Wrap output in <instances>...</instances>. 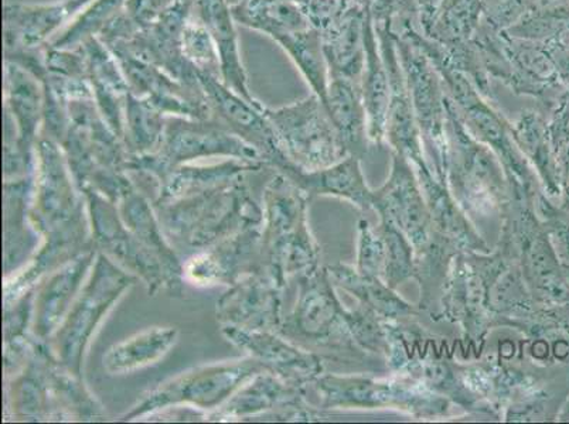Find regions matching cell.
<instances>
[{
	"label": "cell",
	"mask_w": 569,
	"mask_h": 424,
	"mask_svg": "<svg viewBox=\"0 0 569 424\" xmlns=\"http://www.w3.org/2000/svg\"><path fill=\"white\" fill-rule=\"evenodd\" d=\"M224 337L237 349L287 384L303 387L312 385L325 374V359L313 351L305 350L284 339L277 331H250L237 327H221Z\"/></svg>",
	"instance_id": "cell-18"
},
{
	"label": "cell",
	"mask_w": 569,
	"mask_h": 424,
	"mask_svg": "<svg viewBox=\"0 0 569 424\" xmlns=\"http://www.w3.org/2000/svg\"><path fill=\"white\" fill-rule=\"evenodd\" d=\"M3 98L4 115L10 118L17 131L20 153L26 162L34 165L36 144L43 128V84L22 65L4 60Z\"/></svg>",
	"instance_id": "cell-24"
},
{
	"label": "cell",
	"mask_w": 569,
	"mask_h": 424,
	"mask_svg": "<svg viewBox=\"0 0 569 424\" xmlns=\"http://www.w3.org/2000/svg\"><path fill=\"white\" fill-rule=\"evenodd\" d=\"M320 408H396L417 418L449 415L451 401L411 377L391 374L375 377L365 374H323L313 382Z\"/></svg>",
	"instance_id": "cell-6"
},
{
	"label": "cell",
	"mask_w": 569,
	"mask_h": 424,
	"mask_svg": "<svg viewBox=\"0 0 569 424\" xmlns=\"http://www.w3.org/2000/svg\"><path fill=\"white\" fill-rule=\"evenodd\" d=\"M372 210L380 220L390 221L411 241L417 255L426 251L436 236L416 170L392 150L390 175L379 190H375Z\"/></svg>",
	"instance_id": "cell-14"
},
{
	"label": "cell",
	"mask_w": 569,
	"mask_h": 424,
	"mask_svg": "<svg viewBox=\"0 0 569 424\" xmlns=\"http://www.w3.org/2000/svg\"><path fill=\"white\" fill-rule=\"evenodd\" d=\"M511 127L517 144L535 169L546 194H560V168L546 113L541 110L522 111Z\"/></svg>",
	"instance_id": "cell-36"
},
{
	"label": "cell",
	"mask_w": 569,
	"mask_h": 424,
	"mask_svg": "<svg viewBox=\"0 0 569 424\" xmlns=\"http://www.w3.org/2000/svg\"><path fill=\"white\" fill-rule=\"evenodd\" d=\"M266 113L282 157L303 172L330 168L346 157L348 148L336 129L325 103L310 94Z\"/></svg>",
	"instance_id": "cell-9"
},
{
	"label": "cell",
	"mask_w": 569,
	"mask_h": 424,
	"mask_svg": "<svg viewBox=\"0 0 569 424\" xmlns=\"http://www.w3.org/2000/svg\"><path fill=\"white\" fill-rule=\"evenodd\" d=\"M276 43L301 72L312 94L325 102L329 87V67L326 61L322 34L309 28L302 32L283 36Z\"/></svg>",
	"instance_id": "cell-40"
},
{
	"label": "cell",
	"mask_w": 569,
	"mask_h": 424,
	"mask_svg": "<svg viewBox=\"0 0 569 424\" xmlns=\"http://www.w3.org/2000/svg\"><path fill=\"white\" fill-rule=\"evenodd\" d=\"M380 234L386 244V269L382 282L398 291L403 283L417 277V253L411 241L390 221L380 220Z\"/></svg>",
	"instance_id": "cell-43"
},
{
	"label": "cell",
	"mask_w": 569,
	"mask_h": 424,
	"mask_svg": "<svg viewBox=\"0 0 569 424\" xmlns=\"http://www.w3.org/2000/svg\"><path fill=\"white\" fill-rule=\"evenodd\" d=\"M419 32L427 34L447 0H416Z\"/></svg>",
	"instance_id": "cell-51"
},
{
	"label": "cell",
	"mask_w": 569,
	"mask_h": 424,
	"mask_svg": "<svg viewBox=\"0 0 569 424\" xmlns=\"http://www.w3.org/2000/svg\"><path fill=\"white\" fill-rule=\"evenodd\" d=\"M323 103L349 154L363 159L369 150L370 138L360 81L329 77L328 94Z\"/></svg>",
	"instance_id": "cell-35"
},
{
	"label": "cell",
	"mask_w": 569,
	"mask_h": 424,
	"mask_svg": "<svg viewBox=\"0 0 569 424\" xmlns=\"http://www.w3.org/2000/svg\"><path fill=\"white\" fill-rule=\"evenodd\" d=\"M483 22L482 0H447L423 36L441 46L449 59L458 63L472 49Z\"/></svg>",
	"instance_id": "cell-37"
},
{
	"label": "cell",
	"mask_w": 569,
	"mask_h": 424,
	"mask_svg": "<svg viewBox=\"0 0 569 424\" xmlns=\"http://www.w3.org/2000/svg\"><path fill=\"white\" fill-rule=\"evenodd\" d=\"M283 289L266 271L252 273L232 284L217 302L221 327L279 331L283 322Z\"/></svg>",
	"instance_id": "cell-21"
},
{
	"label": "cell",
	"mask_w": 569,
	"mask_h": 424,
	"mask_svg": "<svg viewBox=\"0 0 569 424\" xmlns=\"http://www.w3.org/2000/svg\"><path fill=\"white\" fill-rule=\"evenodd\" d=\"M262 203L263 271L284 289L292 277L307 275L320 266L322 252L308 219L310 199L277 170L263 189Z\"/></svg>",
	"instance_id": "cell-3"
},
{
	"label": "cell",
	"mask_w": 569,
	"mask_h": 424,
	"mask_svg": "<svg viewBox=\"0 0 569 424\" xmlns=\"http://www.w3.org/2000/svg\"><path fill=\"white\" fill-rule=\"evenodd\" d=\"M279 173L287 175L292 183L305 191L310 200L318 195H332L348 200L361 211L372 210L375 190L366 183L361 159L349 154L339 163L315 172H303L292 164H284L278 169Z\"/></svg>",
	"instance_id": "cell-29"
},
{
	"label": "cell",
	"mask_w": 569,
	"mask_h": 424,
	"mask_svg": "<svg viewBox=\"0 0 569 424\" xmlns=\"http://www.w3.org/2000/svg\"><path fill=\"white\" fill-rule=\"evenodd\" d=\"M127 3L128 0H90L49 44L57 49L80 48L86 41L98 38L126 10Z\"/></svg>",
	"instance_id": "cell-42"
},
{
	"label": "cell",
	"mask_w": 569,
	"mask_h": 424,
	"mask_svg": "<svg viewBox=\"0 0 569 424\" xmlns=\"http://www.w3.org/2000/svg\"><path fill=\"white\" fill-rule=\"evenodd\" d=\"M207 158L248 160L267 163L260 150L237 137L216 119L168 117L157 152L129 158L127 172H141L160 180L179 165Z\"/></svg>",
	"instance_id": "cell-7"
},
{
	"label": "cell",
	"mask_w": 569,
	"mask_h": 424,
	"mask_svg": "<svg viewBox=\"0 0 569 424\" xmlns=\"http://www.w3.org/2000/svg\"><path fill=\"white\" fill-rule=\"evenodd\" d=\"M501 219L499 240L513 253L537 306L547 307L568 300L560 263L550 235L537 215L536 201L511 199Z\"/></svg>",
	"instance_id": "cell-10"
},
{
	"label": "cell",
	"mask_w": 569,
	"mask_h": 424,
	"mask_svg": "<svg viewBox=\"0 0 569 424\" xmlns=\"http://www.w3.org/2000/svg\"><path fill=\"white\" fill-rule=\"evenodd\" d=\"M357 240L356 271L367 277L381 279L386 269V244L379 229L372 226L369 220L361 219Z\"/></svg>",
	"instance_id": "cell-45"
},
{
	"label": "cell",
	"mask_w": 569,
	"mask_h": 424,
	"mask_svg": "<svg viewBox=\"0 0 569 424\" xmlns=\"http://www.w3.org/2000/svg\"><path fill=\"white\" fill-rule=\"evenodd\" d=\"M445 181L470 220L503 214L511 200L509 180L493 150L465 127L448 95V152Z\"/></svg>",
	"instance_id": "cell-4"
},
{
	"label": "cell",
	"mask_w": 569,
	"mask_h": 424,
	"mask_svg": "<svg viewBox=\"0 0 569 424\" xmlns=\"http://www.w3.org/2000/svg\"><path fill=\"white\" fill-rule=\"evenodd\" d=\"M556 152L569 144V84L562 88L545 112Z\"/></svg>",
	"instance_id": "cell-49"
},
{
	"label": "cell",
	"mask_w": 569,
	"mask_h": 424,
	"mask_svg": "<svg viewBox=\"0 0 569 424\" xmlns=\"http://www.w3.org/2000/svg\"><path fill=\"white\" fill-rule=\"evenodd\" d=\"M297 2L302 3V2H303V0H297Z\"/></svg>",
	"instance_id": "cell-53"
},
{
	"label": "cell",
	"mask_w": 569,
	"mask_h": 424,
	"mask_svg": "<svg viewBox=\"0 0 569 424\" xmlns=\"http://www.w3.org/2000/svg\"><path fill=\"white\" fill-rule=\"evenodd\" d=\"M198 79L209 102L211 118L260 150L273 169H281L288 163L278 148L276 133L261 102L247 100L217 77L198 72Z\"/></svg>",
	"instance_id": "cell-17"
},
{
	"label": "cell",
	"mask_w": 569,
	"mask_h": 424,
	"mask_svg": "<svg viewBox=\"0 0 569 424\" xmlns=\"http://www.w3.org/2000/svg\"><path fill=\"white\" fill-rule=\"evenodd\" d=\"M262 371L267 370L251 356L200 366L148 392L138 405L122 416V421L132 422L178 406L199 408L210 415Z\"/></svg>",
	"instance_id": "cell-11"
},
{
	"label": "cell",
	"mask_w": 569,
	"mask_h": 424,
	"mask_svg": "<svg viewBox=\"0 0 569 424\" xmlns=\"http://www.w3.org/2000/svg\"><path fill=\"white\" fill-rule=\"evenodd\" d=\"M90 0H51L44 3L7 2L3 9L4 57L46 48Z\"/></svg>",
	"instance_id": "cell-20"
},
{
	"label": "cell",
	"mask_w": 569,
	"mask_h": 424,
	"mask_svg": "<svg viewBox=\"0 0 569 424\" xmlns=\"http://www.w3.org/2000/svg\"><path fill=\"white\" fill-rule=\"evenodd\" d=\"M87 57V75L92 88L96 105L103 121L123 142V121L129 85L116 55L98 38L82 44Z\"/></svg>",
	"instance_id": "cell-28"
},
{
	"label": "cell",
	"mask_w": 569,
	"mask_h": 424,
	"mask_svg": "<svg viewBox=\"0 0 569 424\" xmlns=\"http://www.w3.org/2000/svg\"><path fill=\"white\" fill-rule=\"evenodd\" d=\"M328 272L336 289L349 293L360 306L370 310L385 322H410L422 315L418 306L407 302L381 279L360 275L355 266L343 263L328 266Z\"/></svg>",
	"instance_id": "cell-33"
},
{
	"label": "cell",
	"mask_w": 569,
	"mask_h": 424,
	"mask_svg": "<svg viewBox=\"0 0 569 424\" xmlns=\"http://www.w3.org/2000/svg\"><path fill=\"white\" fill-rule=\"evenodd\" d=\"M53 360L48 343L34 339L28 360L7 385V413L17 421L43 422L57 418L50 382Z\"/></svg>",
	"instance_id": "cell-25"
},
{
	"label": "cell",
	"mask_w": 569,
	"mask_h": 424,
	"mask_svg": "<svg viewBox=\"0 0 569 424\" xmlns=\"http://www.w3.org/2000/svg\"><path fill=\"white\" fill-rule=\"evenodd\" d=\"M261 172L170 203L153 204L164 235L176 246L198 253L241 230L261 226L263 206L253 199L248 184L251 175Z\"/></svg>",
	"instance_id": "cell-2"
},
{
	"label": "cell",
	"mask_w": 569,
	"mask_h": 424,
	"mask_svg": "<svg viewBox=\"0 0 569 424\" xmlns=\"http://www.w3.org/2000/svg\"><path fill=\"white\" fill-rule=\"evenodd\" d=\"M261 226H250L194 253L184 265V276L194 284L232 286L252 273L263 271Z\"/></svg>",
	"instance_id": "cell-22"
},
{
	"label": "cell",
	"mask_w": 569,
	"mask_h": 424,
	"mask_svg": "<svg viewBox=\"0 0 569 424\" xmlns=\"http://www.w3.org/2000/svg\"><path fill=\"white\" fill-rule=\"evenodd\" d=\"M375 23H390L392 32L417 28L418 10L416 0H367Z\"/></svg>",
	"instance_id": "cell-46"
},
{
	"label": "cell",
	"mask_w": 569,
	"mask_h": 424,
	"mask_svg": "<svg viewBox=\"0 0 569 424\" xmlns=\"http://www.w3.org/2000/svg\"><path fill=\"white\" fill-rule=\"evenodd\" d=\"M182 51L184 59L196 72L221 79L219 50L204 23L193 12L183 28Z\"/></svg>",
	"instance_id": "cell-44"
},
{
	"label": "cell",
	"mask_w": 569,
	"mask_h": 424,
	"mask_svg": "<svg viewBox=\"0 0 569 424\" xmlns=\"http://www.w3.org/2000/svg\"><path fill=\"white\" fill-rule=\"evenodd\" d=\"M119 215L123 224L138 236L149 251L162 263L164 275L168 279V293L170 296L182 294L184 265L179 262L173 246L169 244L160 225L153 203H149V196L143 190L133 184L122 199L118 201Z\"/></svg>",
	"instance_id": "cell-26"
},
{
	"label": "cell",
	"mask_w": 569,
	"mask_h": 424,
	"mask_svg": "<svg viewBox=\"0 0 569 424\" xmlns=\"http://www.w3.org/2000/svg\"><path fill=\"white\" fill-rule=\"evenodd\" d=\"M126 75L133 95L143 98L167 117L211 119L209 102L201 87L176 80L167 71L121 49H110Z\"/></svg>",
	"instance_id": "cell-16"
},
{
	"label": "cell",
	"mask_w": 569,
	"mask_h": 424,
	"mask_svg": "<svg viewBox=\"0 0 569 424\" xmlns=\"http://www.w3.org/2000/svg\"><path fill=\"white\" fill-rule=\"evenodd\" d=\"M367 0H355L343 17L322 34L329 77L360 81L366 61Z\"/></svg>",
	"instance_id": "cell-31"
},
{
	"label": "cell",
	"mask_w": 569,
	"mask_h": 424,
	"mask_svg": "<svg viewBox=\"0 0 569 424\" xmlns=\"http://www.w3.org/2000/svg\"><path fill=\"white\" fill-rule=\"evenodd\" d=\"M182 2L184 0H128L126 13L134 24L142 28V26L153 23L168 10Z\"/></svg>",
	"instance_id": "cell-50"
},
{
	"label": "cell",
	"mask_w": 569,
	"mask_h": 424,
	"mask_svg": "<svg viewBox=\"0 0 569 424\" xmlns=\"http://www.w3.org/2000/svg\"><path fill=\"white\" fill-rule=\"evenodd\" d=\"M458 325L463 339L480 345L493 330L489 310L488 287L473 252H459L453 256L439 302L437 322Z\"/></svg>",
	"instance_id": "cell-15"
},
{
	"label": "cell",
	"mask_w": 569,
	"mask_h": 424,
	"mask_svg": "<svg viewBox=\"0 0 569 424\" xmlns=\"http://www.w3.org/2000/svg\"><path fill=\"white\" fill-rule=\"evenodd\" d=\"M34 175V174H33ZM33 175L20 180L4 181L3 184V258L4 277L24 265L34 255L39 232L30 221Z\"/></svg>",
	"instance_id": "cell-30"
},
{
	"label": "cell",
	"mask_w": 569,
	"mask_h": 424,
	"mask_svg": "<svg viewBox=\"0 0 569 424\" xmlns=\"http://www.w3.org/2000/svg\"><path fill=\"white\" fill-rule=\"evenodd\" d=\"M485 22L496 30H509L540 8V0H482Z\"/></svg>",
	"instance_id": "cell-47"
},
{
	"label": "cell",
	"mask_w": 569,
	"mask_h": 424,
	"mask_svg": "<svg viewBox=\"0 0 569 424\" xmlns=\"http://www.w3.org/2000/svg\"><path fill=\"white\" fill-rule=\"evenodd\" d=\"M395 38L429 168L437 179L445 181L448 152L447 88L437 67L416 41L403 33H395Z\"/></svg>",
	"instance_id": "cell-12"
},
{
	"label": "cell",
	"mask_w": 569,
	"mask_h": 424,
	"mask_svg": "<svg viewBox=\"0 0 569 424\" xmlns=\"http://www.w3.org/2000/svg\"><path fill=\"white\" fill-rule=\"evenodd\" d=\"M227 3L230 4L231 9L236 7H240L241 3H244L246 0H226Z\"/></svg>",
	"instance_id": "cell-52"
},
{
	"label": "cell",
	"mask_w": 569,
	"mask_h": 424,
	"mask_svg": "<svg viewBox=\"0 0 569 424\" xmlns=\"http://www.w3.org/2000/svg\"><path fill=\"white\" fill-rule=\"evenodd\" d=\"M361 97L369 123L370 143L381 147L386 143V122L390 105V75L381 53L375 19L369 13L366 26V61L360 79Z\"/></svg>",
	"instance_id": "cell-34"
},
{
	"label": "cell",
	"mask_w": 569,
	"mask_h": 424,
	"mask_svg": "<svg viewBox=\"0 0 569 424\" xmlns=\"http://www.w3.org/2000/svg\"><path fill=\"white\" fill-rule=\"evenodd\" d=\"M305 350L319 351L333 360L369 359L351 333V310L341 304L328 267L298 277V297L278 331ZM320 355V354H319Z\"/></svg>",
	"instance_id": "cell-5"
},
{
	"label": "cell",
	"mask_w": 569,
	"mask_h": 424,
	"mask_svg": "<svg viewBox=\"0 0 569 424\" xmlns=\"http://www.w3.org/2000/svg\"><path fill=\"white\" fill-rule=\"evenodd\" d=\"M236 22L277 41L310 28L302 3L297 0H246L232 8Z\"/></svg>",
	"instance_id": "cell-38"
},
{
	"label": "cell",
	"mask_w": 569,
	"mask_h": 424,
	"mask_svg": "<svg viewBox=\"0 0 569 424\" xmlns=\"http://www.w3.org/2000/svg\"><path fill=\"white\" fill-rule=\"evenodd\" d=\"M176 327H152L111 346L103 355V369L110 374H127L157 364L178 343Z\"/></svg>",
	"instance_id": "cell-39"
},
{
	"label": "cell",
	"mask_w": 569,
	"mask_h": 424,
	"mask_svg": "<svg viewBox=\"0 0 569 424\" xmlns=\"http://www.w3.org/2000/svg\"><path fill=\"white\" fill-rule=\"evenodd\" d=\"M81 193L86 199L97 251L133 276L142 279L151 296L159 291L168 292V279L162 263L123 224L117 204L91 188L81 189Z\"/></svg>",
	"instance_id": "cell-13"
},
{
	"label": "cell",
	"mask_w": 569,
	"mask_h": 424,
	"mask_svg": "<svg viewBox=\"0 0 569 424\" xmlns=\"http://www.w3.org/2000/svg\"><path fill=\"white\" fill-rule=\"evenodd\" d=\"M401 33L426 51L441 74L448 95L457 107L465 127L478 141L493 150L500 160L509 180L511 199L535 201L540 194L537 193L540 180L516 142L511 121L498 110L493 100L485 97L475 82L449 60L441 46L427 39L416 28L402 30Z\"/></svg>",
	"instance_id": "cell-1"
},
{
	"label": "cell",
	"mask_w": 569,
	"mask_h": 424,
	"mask_svg": "<svg viewBox=\"0 0 569 424\" xmlns=\"http://www.w3.org/2000/svg\"><path fill=\"white\" fill-rule=\"evenodd\" d=\"M355 0H303L302 8L310 28L323 33L343 17Z\"/></svg>",
	"instance_id": "cell-48"
},
{
	"label": "cell",
	"mask_w": 569,
	"mask_h": 424,
	"mask_svg": "<svg viewBox=\"0 0 569 424\" xmlns=\"http://www.w3.org/2000/svg\"><path fill=\"white\" fill-rule=\"evenodd\" d=\"M134 282L137 276L117 265L102 252H98L90 279L66 315L64 322L48 341L54 359L72 374L82 377V361L92 335Z\"/></svg>",
	"instance_id": "cell-8"
},
{
	"label": "cell",
	"mask_w": 569,
	"mask_h": 424,
	"mask_svg": "<svg viewBox=\"0 0 569 424\" xmlns=\"http://www.w3.org/2000/svg\"><path fill=\"white\" fill-rule=\"evenodd\" d=\"M193 13L213 38L219 50L222 82L250 101L253 98L241 59L240 39L232 9L226 0H194Z\"/></svg>",
	"instance_id": "cell-32"
},
{
	"label": "cell",
	"mask_w": 569,
	"mask_h": 424,
	"mask_svg": "<svg viewBox=\"0 0 569 424\" xmlns=\"http://www.w3.org/2000/svg\"><path fill=\"white\" fill-rule=\"evenodd\" d=\"M376 29L391 84L390 105H388L386 122V143L390 144L392 152L400 153L406 158L413 169L429 168L391 24L376 23Z\"/></svg>",
	"instance_id": "cell-19"
},
{
	"label": "cell",
	"mask_w": 569,
	"mask_h": 424,
	"mask_svg": "<svg viewBox=\"0 0 569 424\" xmlns=\"http://www.w3.org/2000/svg\"><path fill=\"white\" fill-rule=\"evenodd\" d=\"M97 255V248H92L41 279L34 289L32 335L36 340L48 343L53 337L79 297Z\"/></svg>",
	"instance_id": "cell-23"
},
{
	"label": "cell",
	"mask_w": 569,
	"mask_h": 424,
	"mask_svg": "<svg viewBox=\"0 0 569 424\" xmlns=\"http://www.w3.org/2000/svg\"><path fill=\"white\" fill-rule=\"evenodd\" d=\"M413 170L426 196L436 235L448 241L459 252L489 253V245L467 212L460 209L448 184L437 179L429 168Z\"/></svg>",
	"instance_id": "cell-27"
},
{
	"label": "cell",
	"mask_w": 569,
	"mask_h": 424,
	"mask_svg": "<svg viewBox=\"0 0 569 424\" xmlns=\"http://www.w3.org/2000/svg\"><path fill=\"white\" fill-rule=\"evenodd\" d=\"M167 118L151 102L132 92L129 94L123 121V144L129 158L157 152L162 142Z\"/></svg>",
	"instance_id": "cell-41"
}]
</instances>
